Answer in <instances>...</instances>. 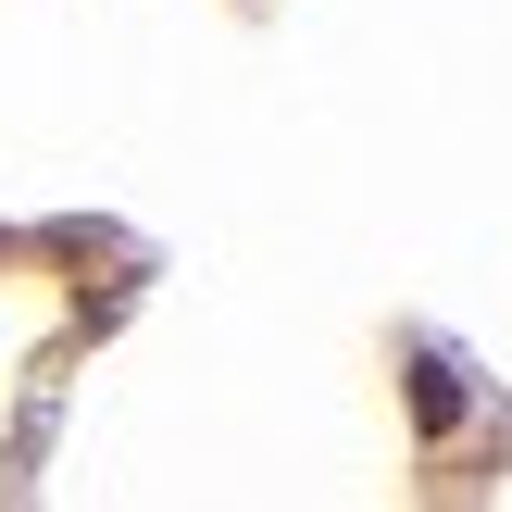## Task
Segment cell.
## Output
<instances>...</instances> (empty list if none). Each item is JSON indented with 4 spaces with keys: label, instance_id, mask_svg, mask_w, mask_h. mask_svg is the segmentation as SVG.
I'll use <instances>...</instances> for the list:
<instances>
[{
    "label": "cell",
    "instance_id": "obj_1",
    "mask_svg": "<svg viewBox=\"0 0 512 512\" xmlns=\"http://www.w3.org/2000/svg\"><path fill=\"white\" fill-rule=\"evenodd\" d=\"M413 413H425V438H450V425H463V375H450V363H413Z\"/></svg>",
    "mask_w": 512,
    "mask_h": 512
}]
</instances>
